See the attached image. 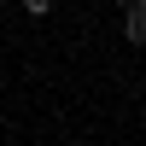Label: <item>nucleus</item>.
Listing matches in <instances>:
<instances>
[{"label": "nucleus", "instance_id": "2", "mask_svg": "<svg viewBox=\"0 0 146 146\" xmlns=\"http://www.w3.org/2000/svg\"><path fill=\"white\" fill-rule=\"evenodd\" d=\"M23 12H29V18H47V12H53V0H23Z\"/></svg>", "mask_w": 146, "mask_h": 146}, {"label": "nucleus", "instance_id": "3", "mask_svg": "<svg viewBox=\"0 0 146 146\" xmlns=\"http://www.w3.org/2000/svg\"><path fill=\"white\" fill-rule=\"evenodd\" d=\"M0 6H6V0H0Z\"/></svg>", "mask_w": 146, "mask_h": 146}, {"label": "nucleus", "instance_id": "1", "mask_svg": "<svg viewBox=\"0 0 146 146\" xmlns=\"http://www.w3.org/2000/svg\"><path fill=\"white\" fill-rule=\"evenodd\" d=\"M129 47H146V0H129V23H123Z\"/></svg>", "mask_w": 146, "mask_h": 146}]
</instances>
